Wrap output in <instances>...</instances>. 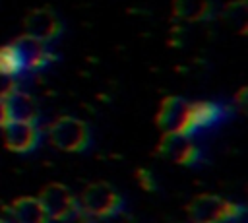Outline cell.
Returning a JSON list of instances; mask_svg holds the SVG:
<instances>
[{"label": "cell", "instance_id": "15", "mask_svg": "<svg viewBox=\"0 0 248 223\" xmlns=\"http://www.w3.org/2000/svg\"><path fill=\"white\" fill-rule=\"evenodd\" d=\"M23 72H25V68H23L21 56H19L16 45H14V43L2 45V47H0V74L17 78V76L23 74Z\"/></svg>", "mask_w": 248, "mask_h": 223}, {"label": "cell", "instance_id": "17", "mask_svg": "<svg viewBox=\"0 0 248 223\" xmlns=\"http://www.w3.org/2000/svg\"><path fill=\"white\" fill-rule=\"evenodd\" d=\"M17 89H19V85H17V80L14 76L0 74V99H8Z\"/></svg>", "mask_w": 248, "mask_h": 223}, {"label": "cell", "instance_id": "4", "mask_svg": "<svg viewBox=\"0 0 248 223\" xmlns=\"http://www.w3.org/2000/svg\"><path fill=\"white\" fill-rule=\"evenodd\" d=\"M37 198L43 204L50 221H68V219L76 217L79 211L78 198L74 196V192L68 186H64L60 182H50V184L43 186Z\"/></svg>", "mask_w": 248, "mask_h": 223}, {"label": "cell", "instance_id": "7", "mask_svg": "<svg viewBox=\"0 0 248 223\" xmlns=\"http://www.w3.org/2000/svg\"><path fill=\"white\" fill-rule=\"evenodd\" d=\"M4 145L14 153H31L41 142V130L31 122L10 120L2 126Z\"/></svg>", "mask_w": 248, "mask_h": 223}, {"label": "cell", "instance_id": "1", "mask_svg": "<svg viewBox=\"0 0 248 223\" xmlns=\"http://www.w3.org/2000/svg\"><path fill=\"white\" fill-rule=\"evenodd\" d=\"M78 215L81 221H105L122 213L124 200L108 182H91L87 184L78 198Z\"/></svg>", "mask_w": 248, "mask_h": 223}, {"label": "cell", "instance_id": "19", "mask_svg": "<svg viewBox=\"0 0 248 223\" xmlns=\"http://www.w3.org/2000/svg\"><path fill=\"white\" fill-rule=\"evenodd\" d=\"M6 122H10V116H8L6 101H4V99H0V128H2V126H4Z\"/></svg>", "mask_w": 248, "mask_h": 223}, {"label": "cell", "instance_id": "3", "mask_svg": "<svg viewBox=\"0 0 248 223\" xmlns=\"http://www.w3.org/2000/svg\"><path fill=\"white\" fill-rule=\"evenodd\" d=\"M48 142L66 153H81L89 147L91 143V130L89 126L70 114L58 116L56 120H52V124L48 126Z\"/></svg>", "mask_w": 248, "mask_h": 223}, {"label": "cell", "instance_id": "11", "mask_svg": "<svg viewBox=\"0 0 248 223\" xmlns=\"http://www.w3.org/2000/svg\"><path fill=\"white\" fill-rule=\"evenodd\" d=\"M6 101V109H8V116L10 120H17V122H31V124H39L41 118V111L39 105L35 101V97H31L29 93L17 89L14 91Z\"/></svg>", "mask_w": 248, "mask_h": 223}, {"label": "cell", "instance_id": "6", "mask_svg": "<svg viewBox=\"0 0 248 223\" xmlns=\"http://www.w3.org/2000/svg\"><path fill=\"white\" fill-rule=\"evenodd\" d=\"M229 111L213 101H194L188 103V112H186V122H184V132L182 136L192 138L196 132L205 130L217 122H221Z\"/></svg>", "mask_w": 248, "mask_h": 223}, {"label": "cell", "instance_id": "2", "mask_svg": "<svg viewBox=\"0 0 248 223\" xmlns=\"http://www.w3.org/2000/svg\"><path fill=\"white\" fill-rule=\"evenodd\" d=\"M244 211V206L217 194H198L186 206V213L192 223H232L238 221Z\"/></svg>", "mask_w": 248, "mask_h": 223}, {"label": "cell", "instance_id": "16", "mask_svg": "<svg viewBox=\"0 0 248 223\" xmlns=\"http://www.w3.org/2000/svg\"><path fill=\"white\" fill-rule=\"evenodd\" d=\"M136 180H138V184H140L145 192H153V190H157L155 176H153V173H151L149 169H145V167H140V169L136 171Z\"/></svg>", "mask_w": 248, "mask_h": 223}, {"label": "cell", "instance_id": "12", "mask_svg": "<svg viewBox=\"0 0 248 223\" xmlns=\"http://www.w3.org/2000/svg\"><path fill=\"white\" fill-rule=\"evenodd\" d=\"M8 213L14 223H50V217L46 215L43 204L35 196L16 198L10 204Z\"/></svg>", "mask_w": 248, "mask_h": 223}, {"label": "cell", "instance_id": "5", "mask_svg": "<svg viewBox=\"0 0 248 223\" xmlns=\"http://www.w3.org/2000/svg\"><path fill=\"white\" fill-rule=\"evenodd\" d=\"M155 153L163 159H169L176 165H198L202 161V149L192 142V138L178 134H163L157 142Z\"/></svg>", "mask_w": 248, "mask_h": 223}, {"label": "cell", "instance_id": "18", "mask_svg": "<svg viewBox=\"0 0 248 223\" xmlns=\"http://www.w3.org/2000/svg\"><path fill=\"white\" fill-rule=\"evenodd\" d=\"M234 103H236V107H238L240 112L246 111V87H240L238 89V93L234 95Z\"/></svg>", "mask_w": 248, "mask_h": 223}, {"label": "cell", "instance_id": "10", "mask_svg": "<svg viewBox=\"0 0 248 223\" xmlns=\"http://www.w3.org/2000/svg\"><path fill=\"white\" fill-rule=\"evenodd\" d=\"M12 43L16 45L25 70H43L45 66H48L50 62L56 60V54L46 47L45 41H39L35 37L25 35V33L19 35Z\"/></svg>", "mask_w": 248, "mask_h": 223}, {"label": "cell", "instance_id": "14", "mask_svg": "<svg viewBox=\"0 0 248 223\" xmlns=\"http://www.w3.org/2000/svg\"><path fill=\"white\" fill-rule=\"evenodd\" d=\"M221 17L234 29H238L240 33L246 31V25H248V4L246 0H232L229 2L223 12H221Z\"/></svg>", "mask_w": 248, "mask_h": 223}, {"label": "cell", "instance_id": "20", "mask_svg": "<svg viewBox=\"0 0 248 223\" xmlns=\"http://www.w3.org/2000/svg\"><path fill=\"white\" fill-rule=\"evenodd\" d=\"M0 223H14L12 219H4V217H0Z\"/></svg>", "mask_w": 248, "mask_h": 223}, {"label": "cell", "instance_id": "9", "mask_svg": "<svg viewBox=\"0 0 248 223\" xmlns=\"http://www.w3.org/2000/svg\"><path fill=\"white\" fill-rule=\"evenodd\" d=\"M186 112H188V101L176 95H169L161 101L157 114H155V124L163 134H178L182 136L184 132V122H186Z\"/></svg>", "mask_w": 248, "mask_h": 223}, {"label": "cell", "instance_id": "8", "mask_svg": "<svg viewBox=\"0 0 248 223\" xmlns=\"http://www.w3.org/2000/svg\"><path fill=\"white\" fill-rule=\"evenodd\" d=\"M62 21L50 8L31 10L23 19V33L45 43L54 41L62 33Z\"/></svg>", "mask_w": 248, "mask_h": 223}, {"label": "cell", "instance_id": "13", "mask_svg": "<svg viewBox=\"0 0 248 223\" xmlns=\"http://www.w3.org/2000/svg\"><path fill=\"white\" fill-rule=\"evenodd\" d=\"M213 0H172V14L182 21H207L213 17Z\"/></svg>", "mask_w": 248, "mask_h": 223}]
</instances>
